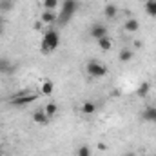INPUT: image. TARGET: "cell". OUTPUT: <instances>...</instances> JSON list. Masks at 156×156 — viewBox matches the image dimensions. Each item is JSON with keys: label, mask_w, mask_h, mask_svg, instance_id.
I'll use <instances>...</instances> for the list:
<instances>
[{"label": "cell", "mask_w": 156, "mask_h": 156, "mask_svg": "<svg viewBox=\"0 0 156 156\" xmlns=\"http://www.w3.org/2000/svg\"><path fill=\"white\" fill-rule=\"evenodd\" d=\"M60 45V35L56 29H47L44 31V38H42V44H40V49L44 55H49L53 51H56V47Z\"/></svg>", "instance_id": "6da1fadb"}, {"label": "cell", "mask_w": 156, "mask_h": 156, "mask_svg": "<svg viewBox=\"0 0 156 156\" xmlns=\"http://www.w3.org/2000/svg\"><path fill=\"white\" fill-rule=\"evenodd\" d=\"M38 94L37 93H29V91H18L13 98H11V105H16V107H24V105H29L33 102H37Z\"/></svg>", "instance_id": "7a4b0ae2"}, {"label": "cell", "mask_w": 156, "mask_h": 156, "mask_svg": "<svg viewBox=\"0 0 156 156\" xmlns=\"http://www.w3.org/2000/svg\"><path fill=\"white\" fill-rule=\"evenodd\" d=\"M85 71H87V75L91 78H102V76L107 75L105 64H102V62H98V60H89V62L85 64Z\"/></svg>", "instance_id": "3957f363"}, {"label": "cell", "mask_w": 156, "mask_h": 156, "mask_svg": "<svg viewBox=\"0 0 156 156\" xmlns=\"http://www.w3.org/2000/svg\"><path fill=\"white\" fill-rule=\"evenodd\" d=\"M78 7H80L78 0H64V4H62V11H60V13L71 18V16L78 11Z\"/></svg>", "instance_id": "277c9868"}, {"label": "cell", "mask_w": 156, "mask_h": 156, "mask_svg": "<svg viewBox=\"0 0 156 156\" xmlns=\"http://www.w3.org/2000/svg\"><path fill=\"white\" fill-rule=\"evenodd\" d=\"M89 35H91V38H94V40L109 37V35H107V27H105L104 24H93L91 29H89Z\"/></svg>", "instance_id": "5b68a950"}, {"label": "cell", "mask_w": 156, "mask_h": 156, "mask_svg": "<svg viewBox=\"0 0 156 156\" xmlns=\"http://www.w3.org/2000/svg\"><path fill=\"white\" fill-rule=\"evenodd\" d=\"M140 29V22L136 18H127L125 24H123V31L125 33H136Z\"/></svg>", "instance_id": "8992f818"}, {"label": "cell", "mask_w": 156, "mask_h": 156, "mask_svg": "<svg viewBox=\"0 0 156 156\" xmlns=\"http://www.w3.org/2000/svg\"><path fill=\"white\" fill-rule=\"evenodd\" d=\"M142 118H144L145 122L156 123V107H153V105H147V107L144 109V113H142Z\"/></svg>", "instance_id": "52a82bcc"}, {"label": "cell", "mask_w": 156, "mask_h": 156, "mask_svg": "<svg viewBox=\"0 0 156 156\" xmlns=\"http://www.w3.org/2000/svg\"><path fill=\"white\" fill-rule=\"evenodd\" d=\"M56 15H55V11H47V9H44V13L40 15V20H42V24H45V26H49V24H55L56 22Z\"/></svg>", "instance_id": "ba28073f"}, {"label": "cell", "mask_w": 156, "mask_h": 156, "mask_svg": "<svg viewBox=\"0 0 156 156\" xmlns=\"http://www.w3.org/2000/svg\"><path fill=\"white\" fill-rule=\"evenodd\" d=\"M49 120H51V118L44 113V109L33 113V122H35V123H38V125H47V123H49Z\"/></svg>", "instance_id": "9c48e42d"}, {"label": "cell", "mask_w": 156, "mask_h": 156, "mask_svg": "<svg viewBox=\"0 0 156 156\" xmlns=\"http://www.w3.org/2000/svg\"><path fill=\"white\" fill-rule=\"evenodd\" d=\"M53 91H55V83H53L51 80H44V82H42V85H40V94L49 96Z\"/></svg>", "instance_id": "30bf717a"}, {"label": "cell", "mask_w": 156, "mask_h": 156, "mask_svg": "<svg viewBox=\"0 0 156 156\" xmlns=\"http://www.w3.org/2000/svg\"><path fill=\"white\" fill-rule=\"evenodd\" d=\"M133 56H134V53H133V49H122L120 51V55H118V60L122 62V64H127V62H131L133 60Z\"/></svg>", "instance_id": "8fae6325"}, {"label": "cell", "mask_w": 156, "mask_h": 156, "mask_svg": "<svg viewBox=\"0 0 156 156\" xmlns=\"http://www.w3.org/2000/svg\"><path fill=\"white\" fill-rule=\"evenodd\" d=\"M149 91H151V83H149V82H142V83L136 87V96L145 98V96L149 94Z\"/></svg>", "instance_id": "7c38bea8"}, {"label": "cell", "mask_w": 156, "mask_h": 156, "mask_svg": "<svg viewBox=\"0 0 156 156\" xmlns=\"http://www.w3.org/2000/svg\"><path fill=\"white\" fill-rule=\"evenodd\" d=\"M0 73H2V75L13 73V64H11L7 58H0Z\"/></svg>", "instance_id": "4fadbf2b"}, {"label": "cell", "mask_w": 156, "mask_h": 156, "mask_svg": "<svg viewBox=\"0 0 156 156\" xmlns=\"http://www.w3.org/2000/svg\"><path fill=\"white\" fill-rule=\"evenodd\" d=\"M104 15H105V18H109V20L115 18V16L118 15V7L115 5V4H107V5L104 7Z\"/></svg>", "instance_id": "5bb4252c"}, {"label": "cell", "mask_w": 156, "mask_h": 156, "mask_svg": "<svg viewBox=\"0 0 156 156\" xmlns=\"http://www.w3.org/2000/svg\"><path fill=\"white\" fill-rule=\"evenodd\" d=\"M80 111L83 115H93V113H96V104L94 102H83L82 107H80Z\"/></svg>", "instance_id": "9a60e30c"}, {"label": "cell", "mask_w": 156, "mask_h": 156, "mask_svg": "<svg viewBox=\"0 0 156 156\" xmlns=\"http://www.w3.org/2000/svg\"><path fill=\"white\" fill-rule=\"evenodd\" d=\"M98 42V47L102 49V51H111L113 49V40L109 38V37H104V38L96 40Z\"/></svg>", "instance_id": "2e32d148"}, {"label": "cell", "mask_w": 156, "mask_h": 156, "mask_svg": "<svg viewBox=\"0 0 156 156\" xmlns=\"http://www.w3.org/2000/svg\"><path fill=\"white\" fill-rule=\"evenodd\" d=\"M56 111H58V105H56L55 102H49V104H45V105H44V113H45L49 118L55 116V115H56Z\"/></svg>", "instance_id": "e0dca14e"}, {"label": "cell", "mask_w": 156, "mask_h": 156, "mask_svg": "<svg viewBox=\"0 0 156 156\" xmlns=\"http://www.w3.org/2000/svg\"><path fill=\"white\" fill-rule=\"evenodd\" d=\"M145 13L149 16H156V0H145Z\"/></svg>", "instance_id": "ac0fdd59"}, {"label": "cell", "mask_w": 156, "mask_h": 156, "mask_svg": "<svg viewBox=\"0 0 156 156\" xmlns=\"http://www.w3.org/2000/svg\"><path fill=\"white\" fill-rule=\"evenodd\" d=\"M13 0H0V13H7L13 9Z\"/></svg>", "instance_id": "d6986e66"}, {"label": "cell", "mask_w": 156, "mask_h": 156, "mask_svg": "<svg viewBox=\"0 0 156 156\" xmlns=\"http://www.w3.org/2000/svg\"><path fill=\"white\" fill-rule=\"evenodd\" d=\"M91 154H93V151H91L89 145H80L76 149V156H91Z\"/></svg>", "instance_id": "ffe728a7"}, {"label": "cell", "mask_w": 156, "mask_h": 156, "mask_svg": "<svg viewBox=\"0 0 156 156\" xmlns=\"http://www.w3.org/2000/svg\"><path fill=\"white\" fill-rule=\"evenodd\" d=\"M42 5H44V9H47V11H55V7L58 5V0H44Z\"/></svg>", "instance_id": "44dd1931"}, {"label": "cell", "mask_w": 156, "mask_h": 156, "mask_svg": "<svg viewBox=\"0 0 156 156\" xmlns=\"http://www.w3.org/2000/svg\"><path fill=\"white\" fill-rule=\"evenodd\" d=\"M42 26H44V24H42V20H38V22H35V26H33V27H35L37 31H40V29H42Z\"/></svg>", "instance_id": "7402d4cb"}, {"label": "cell", "mask_w": 156, "mask_h": 156, "mask_svg": "<svg viewBox=\"0 0 156 156\" xmlns=\"http://www.w3.org/2000/svg\"><path fill=\"white\" fill-rule=\"evenodd\" d=\"M98 149H100V151H105V149H107V145H105V144H98Z\"/></svg>", "instance_id": "603a6c76"}, {"label": "cell", "mask_w": 156, "mask_h": 156, "mask_svg": "<svg viewBox=\"0 0 156 156\" xmlns=\"http://www.w3.org/2000/svg\"><path fill=\"white\" fill-rule=\"evenodd\" d=\"M123 156H136V151H127Z\"/></svg>", "instance_id": "cb8c5ba5"}, {"label": "cell", "mask_w": 156, "mask_h": 156, "mask_svg": "<svg viewBox=\"0 0 156 156\" xmlns=\"http://www.w3.org/2000/svg\"><path fill=\"white\" fill-rule=\"evenodd\" d=\"M4 35V24H0V37Z\"/></svg>", "instance_id": "d4e9b609"}, {"label": "cell", "mask_w": 156, "mask_h": 156, "mask_svg": "<svg viewBox=\"0 0 156 156\" xmlns=\"http://www.w3.org/2000/svg\"><path fill=\"white\" fill-rule=\"evenodd\" d=\"M0 24H4V18H2V16H0Z\"/></svg>", "instance_id": "484cf974"}, {"label": "cell", "mask_w": 156, "mask_h": 156, "mask_svg": "<svg viewBox=\"0 0 156 156\" xmlns=\"http://www.w3.org/2000/svg\"><path fill=\"white\" fill-rule=\"evenodd\" d=\"M154 156H156V154H154Z\"/></svg>", "instance_id": "4316f807"}]
</instances>
